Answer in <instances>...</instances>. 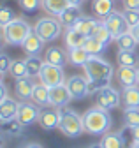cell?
<instances>
[{
	"label": "cell",
	"instance_id": "20",
	"mask_svg": "<svg viewBox=\"0 0 139 148\" xmlns=\"http://www.w3.org/2000/svg\"><path fill=\"white\" fill-rule=\"evenodd\" d=\"M44 48V41L41 39V37L35 34V32H32L28 37H27V41L23 42V49L27 53V57H32V55H39Z\"/></svg>",
	"mask_w": 139,
	"mask_h": 148
},
{
	"label": "cell",
	"instance_id": "36",
	"mask_svg": "<svg viewBox=\"0 0 139 148\" xmlns=\"http://www.w3.org/2000/svg\"><path fill=\"white\" fill-rule=\"evenodd\" d=\"M123 16H125L127 23H129V28H132V27H136L139 23V9H125Z\"/></svg>",
	"mask_w": 139,
	"mask_h": 148
},
{
	"label": "cell",
	"instance_id": "45",
	"mask_svg": "<svg viewBox=\"0 0 139 148\" xmlns=\"http://www.w3.org/2000/svg\"><path fill=\"white\" fill-rule=\"evenodd\" d=\"M130 148H139V141H132V145H130Z\"/></svg>",
	"mask_w": 139,
	"mask_h": 148
},
{
	"label": "cell",
	"instance_id": "28",
	"mask_svg": "<svg viewBox=\"0 0 139 148\" xmlns=\"http://www.w3.org/2000/svg\"><path fill=\"white\" fill-rule=\"evenodd\" d=\"M88 58H90V53L86 51L84 48L69 49V62H71L72 65H76V67H83Z\"/></svg>",
	"mask_w": 139,
	"mask_h": 148
},
{
	"label": "cell",
	"instance_id": "13",
	"mask_svg": "<svg viewBox=\"0 0 139 148\" xmlns=\"http://www.w3.org/2000/svg\"><path fill=\"white\" fill-rule=\"evenodd\" d=\"M33 88H35V83H33V79L30 76L16 79V83H14V92L18 95V99H21V101H32Z\"/></svg>",
	"mask_w": 139,
	"mask_h": 148
},
{
	"label": "cell",
	"instance_id": "42",
	"mask_svg": "<svg viewBox=\"0 0 139 148\" xmlns=\"http://www.w3.org/2000/svg\"><path fill=\"white\" fill-rule=\"evenodd\" d=\"M130 32L134 34V37H136V39H137V42H139V23H137L136 27H132V28H130Z\"/></svg>",
	"mask_w": 139,
	"mask_h": 148
},
{
	"label": "cell",
	"instance_id": "15",
	"mask_svg": "<svg viewBox=\"0 0 139 148\" xmlns=\"http://www.w3.org/2000/svg\"><path fill=\"white\" fill-rule=\"evenodd\" d=\"M116 78H118V83L121 85V88H129V86L139 85L137 83V69L136 67H118Z\"/></svg>",
	"mask_w": 139,
	"mask_h": 148
},
{
	"label": "cell",
	"instance_id": "40",
	"mask_svg": "<svg viewBox=\"0 0 139 148\" xmlns=\"http://www.w3.org/2000/svg\"><path fill=\"white\" fill-rule=\"evenodd\" d=\"M125 9H139V0H123Z\"/></svg>",
	"mask_w": 139,
	"mask_h": 148
},
{
	"label": "cell",
	"instance_id": "5",
	"mask_svg": "<svg viewBox=\"0 0 139 148\" xmlns=\"http://www.w3.org/2000/svg\"><path fill=\"white\" fill-rule=\"evenodd\" d=\"M62 28H63V25L60 23L58 18L44 16V18H39L37 20L35 27H33V32H35L44 42H51V41H55L60 37Z\"/></svg>",
	"mask_w": 139,
	"mask_h": 148
},
{
	"label": "cell",
	"instance_id": "38",
	"mask_svg": "<svg viewBox=\"0 0 139 148\" xmlns=\"http://www.w3.org/2000/svg\"><path fill=\"white\" fill-rule=\"evenodd\" d=\"M11 65H12V60L9 58V55L2 53V55H0V74L5 76V74L11 71Z\"/></svg>",
	"mask_w": 139,
	"mask_h": 148
},
{
	"label": "cell",
	"instance_id": "39",
	"mask_svg": "<svg viewBox=\"0 0 139 148\" xmlns=\"http://www.w3.org/2000/svg\"><path fill=\"white\" fill-rule=\"evenodd\" d=\"M125 131L132 136L134 141H139V125H134V127H127L125 125Z\"/></svg>",
	"mask_w": 139,
	"mask_h": 148
},
{
	"label": "cell",
	"instance_id": "34",
	"mask_svg": "<svg viewBox=\"0 0 139 148\" xmlns=\"http://www.w3.org/2000/svg\"><path fill=\"white\" fill-rule=\"evenodd\" d=\"M18 4L25 14H35L42 5V0H18Z\"/></svg>",
	"mask_w": 139,
	"mask_h": 148
},
{
	"label": "cell",
	"instance_id": "8",
	"mask_svg": "<svg viewBox=\"0 0 139 148\" xmlns=\"http://www.w3.org/2000/svg\"><path fill=\"white\" fill-rule=\"evenodd\" d=\"M65 85L69 88V94H71L72 101H79V99H84L86 95L92 94L90 90V83L86 79V76H79V74H74V76L67 78L65 79Z\"/></svg>",
	"mask_w": 139,
	"mask_h": 148
},
{
	"label": "cell",
	"instance_id": "14",
	"mask_svg": "<svg viewBox=\"0 0 139 148\" xmlns=\"http://www.w3.org/2000/svg\"><path fill=\"white\" fill-rule=\"evenodd\" d=\"M18 109H20V102H16L11 97H4L0 101V120L2 122H9L18 116Z\"/></svg>",
	"mask_w": 139,
	"mask_h": 148
},
{
	"label": "cell",
	"instance_id": "29",
	"mask_svg": "<svg viewBox=\"0 0 139 148\" xmlns=\"http://www.w3.org/2000/svg\"><path fill=\"white\" fill-rule=\"evenodd\" d=\"M25 62H27V67H28V76H30V78H39L41 69H42V65H44V62L41 60L39 55H32V57H27Z\"/></svg>",
	"mask_w": 139,
	"mask_h": 148
},
{
	"label": "cell",
	"instance_id": "44",
	"mask_svg": "<svg viewBox=\"0 0 139 148\" xmlns=\"http://www.w3.org/2000/svg\"><path fill=\"white\" fill-rule=\"evenodd\" d=\"M88 148H104V145H102V143H93V145H90Z\"/></svg>",
	"mask_w": 139,
	"mask_h": 148
},
{
	"label": "cell",
	"instance_id": "27",
	"mask_svg": "<svg viewBox=\"0 0 139 148\" xmlns=\"http://www.w3.org/2000/svg\"><path fill=\"white\" fill-rule=\"evenodd\" d=\"M100 143L104 145V148H125V139L121 132H106Z\"/></svg>",
	"mask_w": 139,
	"mask_h": 148
},
{
	"label": "cell",
	"instance_id": "32",
	"mask_svg": "<svg viewBox=\"0 0 139 148\" xmlns=\"http://www.w3.org/2000/svg\"><path fill=\"white\" fill-rule=\"evenodd\" d=\"M83 48L88 51L90 55H100L104 49H106V44H102V42L97 39V37L90 35V37H86V41H84Z\"/></svg>",
	"mask_w": 139,
	"mask_h": 148
},
{
	"label": "cell",
	"instance_id": "41",
	"mask_svg": "<svg viewBox=\"0 0 139 148\" xmlns=\"http://www.w3.org/2000/svg\"><path fill=\"white\" fill-rule=\"evenodd\" d=\"M20 148H44L41 143H35V141H30V143H25V145H21Z\"/></svg>",
	"mask_w": 139,
	"mask_h": 148
},
{
	"label": "cell",
	"instance_id": "23",
	"mask_svg": "<svg viewBox=\"0 0 139 148\" xmlns=\"http://www.w3.org/2000/svg\"><path fill=\"white\" fill-rule=\"evenodd\" d=\"M32 101L41 108L49 106V86H46L44 83H35V88H33V94H32Z\"/></svg>",
	"mask_w": 139,
	"mask_h": 148
},
{
	"label": "cell",
	"instance_id": "9",
	"mask_svg": "<svg viewBox=\"0 0 139 148\" xmlns=\"http://www.w3.org/2000/svg\"><path fill=\"white\" fill-rule=\"evenodd\" d=\"M39 115H41V106H37L33 101H23L20 102V109H18V118L25 127L27 125H32L39 120Z\"/></svg>",
	"mask_w": 139,
	"mask_h": 148
},
{
	"label": "cell",
	"instance_id": "7",
	"mask_svg": "<svg viewBox=\"0 0 139 148\" xmlns=\"http://www.w3.org/2000/svg\"><path fill=\"white\" fill-rule=\"evenodd\" d=\"M39 79H41V83H44L46 86L53 88V86L63 85L67 78H65V74H63V67L51 65V64L44 62V65H42V69H41V74H39Z\"/></svg>",
	"mask_w": 139,
	"mask_h": 148
},
{
	"label": "cell",
	"instance_id": "26",
	"mask_svg": "<svg viewBox=\"0 0 139 148\" xmlns=\"http://www.w3.org/2000/svg\"><path fill=\"white\" fill-rule=\"evenodd\" d=\"M116 62L120 67H139V57L136 51H118L116 55Z\"/></svg>",
	"mask_w": 139,
	"mask_h": 148
},
{
	"label": "cell",
	"instance_id": "3",
	"mask_svg": "<svg viewBox=\"0 0 139 148\" xmlns=\"http://www.w3.org/2000/svg\"><path fill=\"white\" fill-rule=\"evenodd\" d=\"M33 32V28L21 18H14V20L2 27V35H4V41L5 44L11 46H23V42L27 41V37Z\"/></svg>",
	"mask_w": 139,
	"mask_h": 148
},
{
	"label": "cell",
	"instance_id": "35",
	"mask_svg": "<svg viewBox=\"0 0 139 148\" xmlns=\"http://www.w3.org/2000/svg\"><path fill=\"white\" fill-rule=\"evenodd\" d=\"M123 122L127 127L139 125V109H134V108L123 109Z\"/></svg>",
	"mask_w": 139,
	"mask_h": 148
},
{
	"label": "cell",
	"instance_id": "11",
	"mask_svg": "<svg viewBox=\"0 0 139 148\" xmlns=\"http://www.w3.org/2000/svg\"><path fill=\"white\" fill-rule=\"evenodd\" d=\"M37 122H39V125L44 129V131L58 129V123H60V108L46 106L44 109H41V115H39Z\"/></svg>",
	"mask_w": 139,
	"mask_h": 148
},
{
	"label": "cell",
	"instance_id": "10",
	"mask_svg": "<svg viewBox=\"0 0 139 148\" xmlns=\"http://www.w3.org/2000/svg\"><path fill=\"white\" fill-rule=\"evenodd\" d=\"M104 25L108 27V30L113 34V37L116 39L118 35H121V34H125L127 30H130L129 28V23H127V20H125V16H123V12H118V11H113L106 20H104Z\"/></svg>",
	"mask_w": 139,
	"mask_h": 148
},
{
	"label": "cell",
	"instance_id": "21",
	"mask_svg": "<svg viewBox=\"0 0 139 148\" xmlns=\"http://www.w3.org/2000/svg\"><path fill=\"white\" fill-rule=\"evenodd\" d=\"M63 39H65V46L69 49H74V48H83V44L86 41V35H83L76 28H65V37Z\"/></svg>",
	"mask_w": 139,
	"mask_h": 148
},
{
	"label": "cell",
	"instance_id": "18",
	"mask_svg": "<svg viewBox=\"0 0 139 148\" xmlns=\"http://www.w3.org/2000/svg\"><path fill=\"white\" fill-rule=\"evenodd\" d=\"M44 62L51 64V65H58V67H63L67 62H69V53H65L62 48L58 46H53L49 48L44 55Z\"/></svg>",
	"mask_w": 139,
	"mask_h": 148
},
{
	"label": "cell",
	"instance_id": "37",
	"mask_svg": "<svg viewBox=\"0 0 139 148\" xmlns=\"http://www.w3.org/2000/svg\"><path fill=\"white\" fill-rule=\"evenodd\" d=\"M14 12L7 7V5H4V7H0V27H5V25H9L12 20H14Z\"/></svg>",
	"mask_w": 139,
	"mask_h": 148
},
{
	"label": "cell",
	"instance_id": "4",
	"mask_svg": "<svg viewBox=\"0 0 139 148\" xmlns=\"http://www.w3.org/2000/svg\"><path fill=\"white\" fill-rule=\"evenodd\" d=\"M58 129L62 131L63 136L67 138H79L84 132V123H83V116H79L74 109L71 108H62L60 109V123Z\"/></svg>",
	"mask_w": 139,
	"mask_h": 148
},
{
	"label": "cell",
	"instance_id": "43",
	"mask_svg": "<svg viewBox=\"0 0 139 148\" xmlns=\"http://www.w3.org/2000/svg\"><path fill=\"white\" fill-rule=\"evenodd\" d=\"M84 2H86V0H69V4H71V5H78V7H81Z\"/></svg>",
	"mask_w": 139,
	"mask_h": 148
},
{
	"label": "cell",
	"instance_id": "30",
	"mask_svg": "<svg viewBox=\"0 0 139 148\" xmlns=\"http://www.w3.org/2000/svg\"><path fill=\"white\" fill-rule=\"evenodd\" d=\"M23 123L14 118V120H9V122H2V132L7 134V136H20L23 132Z\"/></svg>",
	"mask_w": 139,
	"mask_h": 148
},
{
	"label": "cell",
	"instance_id": "25",
	"mask_svg": "<svg viewBox=\"0 0 139 148\" xmlns=\"http://www.w3.org/2000/svg\"><path fill=\"white\" fill-rule=\"evenodd\" d=\"M116 46H118V49H121V51H134L136 48H137V39L134 37V34L130 32V30H127L125 34H121V35H118L116 37Z\"/></svg>",
	"mask_w": 139,
	"mask_h": 148
},
{
	"label": "cell",
	"instance_id": "22",
	"mask_svg": "<svg viewBox=\"0 0 139 148\" xmlns=\"http://www.w3.org/2000/svg\"><path fill=\"white\" fill-rule=\"evenodd\" d=\"M92 9H93V12H95V16L99 20H106V18L114 11V4H113V0H93Z\"/></svg>",
	"mask_w": 139,
	"mask_h": 148
},
{
	"label": "cell",
	"instance_id": "6",
	"mask_svg": "<svg viewBox=\"0 0 139 148\" xmlns=\"http://www.w3.org/2000/svg\"><path fill=\"white\" fill-rule=\"evenodd\" d=\"M95 104L102 109L111 111L121 104V94L118 90H114L111 85H106L95 92Z\"/></svg>",
	"mask_w": 139,
	"mask_h": 148
},
{
	"label": "cell",
	"instance_id": "16",
	"mask_svg": "<svg viewBox=\"0 0 139 148\" xmlns=\"http://www.w3.org/2000/svg\"><path fill=\"white\" fill-rule=\"evenodd\" d=\"M99 25H100V20H99V18L83 14L79 20H78V23L74 25V28H76L78 32H81L83 35L90 37V35H93V32H95V28H97Z\"/></svg>",
	"mask_w": 139,
	"mask_h": 148
},
{
	"label": "cell",
	"instance_id": "12",
	"mask_svg": "<svg viewBox=\"0 0 139 148\" xmlns=\"http://www.w3.org/2000/svg\"><path fill=\"white\" fill-rule=\"evenodd\" d=\"M72 101L71 94H69V88L67 85H58V86H53L49 88V106H55V108H65L69 106V102Z\"/></svg>",
	"mask_w": 139,
	"mask_h": 148
},
{
	"label": "cell",
	"instance_id": "31",
	"mask_svg": "<svg viewBox=\"0 0 139 148\" xmlns=\"http://www.w3.org/2000/svg\"><path fill=\"white\" fill-rule=\"evenodd\" d=\"M9 74H11L14 79L27 78V76H28V67H27V62H25V60H12V65H11Z\"/></svg>",
	"mask_w": 139,
	"mask_h": 148
},
{
	"label": "cell",
	"instance_id": "33",
	"mask_svg": "<svg viewBox=\"0 0 139 148\" xmlns=\"http://www.w3.org/2000/svg\"><path fill=\"white\" fill-rule=\"evenodd\" d=\"M93 37H97V39L102 42V44H109L113 39H114V37H113V34L108 30V27L106 25H104V21H100V25L95 28V32H93Z\"/></svg>",
	"mask_w": 139,
	"mask_h": 148
},
{
	"label": "cell",
	"instance_id": "2",
	"mask_svg": "<svg viewBox=\"0 0 139 148\" xmlns=\"http://www.w3.org/2000/svg\"><path fill=\"white\" fill-rule=\"evenodd\" d=\"M83 123H84V132L92 136H104L106 132H109L113 118L108 109H102L97 106V108H90L83 115Z\"/></svg>",
	"mask_w": 139,
	"mask_h": 148
},
{
	"label": "cell",
	"instance_id": "24",
	"mask_svg": "<svg viewBox=\"0 0 139 148\" xmlns=\"http://www.w3.org/2000/svg\"><path fill=\"white\" fill-rule=\"evenodd\" d=\"M69 5H71L69 0H42V7L46 9V12L55 18H58Z\"/></svg>",
	"mask_w": 139,
	"mask_h": 148
},
{
	"label": "cell",
	"instance_id": "17",
	"mask_svg": "<svg viewBox=\"0 0 139 148\" xmlns=\"http://www.w3.org/2000/svg\"><path fill=\"white\" fill-rule=\"evenodd\" d=\"M83 16V12H81V7H78V5H69L60 16H58V20H60V23L65 27V28H74V25L78 23V20Z\"/></svg>",
	"mask_w": 139,
	"mask_h": 148
},
{
	"label": "cell",
	"instance_id": "1",
	"mask_svg": "<svg viewBox=\"0 0 139 148\" xmlns=\"http://www.w3.org/2000/svg\"><path fill=\"white\" fill-rule=\"evenodd\" d=\"M83 69H84L86 79H88V83H90L92 94H95L99 88L109 85L113 74H114L113 65H109L106 60H102L99 55H90V58L86 60Z\"/></svg>",
	"mask_w": 139,
	"mask_h": 148
},
{
	"label": "cell",
	"instance_id": "46",
	"mask_svg": "<svg viewBox=\"0 0 139 148\" xmlns=\"http://www.w3.org/2000/svg\"><path fill=\"white\" fill-rule=\"evenodd\" d=\"M137 83H139V67H137Z\"/></svg>",
	"mask_w": 139,
	"mask_h": 148
},
{
	"label": "cell",
	"instance_id": "19",
	"mask_svg": "<svg viewBox=\"0 0 139 148\" xmlns=\"http://www.w3.org/2000/svg\"><path fill=\"white\" fill-rule=\"evenodd\" d=\"M121 104H123V109H139V85L121 90Z\"/></svg>",
	"mask_w": 139,
	"mask_h": 148
}]
</instances>
